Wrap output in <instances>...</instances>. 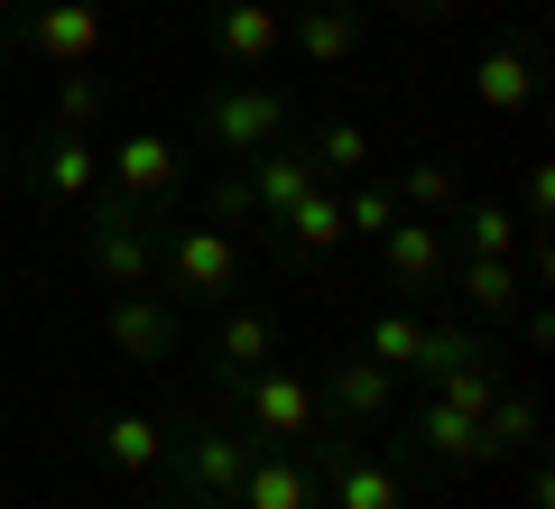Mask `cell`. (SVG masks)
<instances>
[{
	"label": "cell",
	"instance_id": "obj_21",
	"mask_svg": "<svg viewBox=\"0 0 555 509\" xmlns=\"http://www.w3.org/2000/svg\"><path fill=\"white\" fill-rule=\"evenodd\" d=\"M444 241H454V259H518L528 222H518L509 204H454V214H444Z\"/></svg>",
	"mask_w": 555,
	"mask_h": 509
},
{
	"label": "cell",
	"instance_id": "obj_2",
	"mask_svg": "<svg viewBox=\"0 0 555 509\" xmlns=\"http://www.w3.org/2000/svg\"><path fill=\"white\" fill-rule=\"evenodd\" d=\"M259 435L241 427V417H195V427L167 435V463H158V491H177V500H232L241 472H250Z\"/></svg>",
	"mask_w": 555,
	"mask_h": 509
},
{
	"label": "cell",
	"instance_id": "obj_22",
	"mask_svg": "<svg viewBox=\"0 0 555 509\" xmlns=\"http://www.w3.org/2000/svg\"><path fill=\"white\" fill-rule=\"evenodd\" d=\"M269 232H278V251H287V259L343 251V241H352V222H343V186H315V195H306L287 222H269Z\"/></svg>",
	"mask_w": 555,
	"mask_h": 509
},
{
	"label": "cell",
	"instance_id": "obj_31",
	"mask_svg": "<svg viewBox=\"0 0 555 509\" xmlns=\"http://www.w3.org/2000/svg\"><path fill=\"white\" fill-rule=\"evenodd\" d=\"M343 222H352V241H379V232H389V222H398V195H389V186H343Z\"/></svg>",
	"mask_w": 555,
	"mask_h": 509
},
{
	"label": "cell",
	"instance_id": "obj_8",
	"mask_svg": "<svg viewBox=\"0 0 555 509\" xmlns=\"http://www.w3.org/2000/svg\"><path fill=\"white\" fill-rule=\"evenodd\" d=\"M177 177H185V149L167 130H130L120 149H102V186H112L120 204H177Z\"/></svg>",
	"mask_w": 555,
	"mask_h": 509
},
{
	"label": "cell",
	"instance_id": "obj_9",
	"mask_svg": "<svg viewBox=\"0 0 555 509\" xmlns=\"http://www.w3.org/2000/svg\"><path fill=\"white\" fill-rule=\"evenodd\" d=\"M112 20H102V0H28V47H38L56 75H83L102 56Z\"/></svg>",
	"mask_w": 555,
	"mask_h": 509
},
{
	"label": "cell",
	"instance_id": "obj_30",
	"mask_svg": "<svg viewBox=\"0 0 555 509\" xmlns=\"http://www.w3.org/2000/svg\"><path fill=\"white\" fill-rule=\"evenodd\" d=\"M204 222H214V232H250V222H259V195H250V177H241V167H232V177H214V195H204Z\"/></svg>",
	"mask_w": 555,
	"mask_h": 509
},
{
	"label": "cell",
	"instance_id": "obj_20",
	"mask_svg": "<svg viewBox=\"0 0 555 509\" xmlns=\"http://www.w3.org/2000/svg\"><path fill=\"white\" fill-rule=\"evenodd\" d=\"M389 408H398V380L371 353H343L334 361V417L343 427H389Z\"/></svg>",
	"mask_w": 555,
	"mask_h": 509
},
{
	"label": "cell",
	"instance_id": "obj_7",
	"mask_svg": "<svg viewBox=\"0 0 555 509\" xmlns=\"http://www.w3.org/2000/svg\"><path fill=\"white\" fill-rule=\"evenodd\" d=\"M158 278L177 296H232L241 288V241L232 232H214V222H177V232L158 241Z\"/></svg>",
	"mask_w": 555,
	"mask_h": 509
},
{
	"label": "cell",
	"instance_id": "obj_33",
	"mask_svg": "<svg viewBox=\"0 0 555 509\" xmlns=\"http://www.w3.org/2000/svg\"><path fill=\"white\" fill-rule=\"evenodd\" d=\"M398 10H408V20H463L473 0H398Z\"/></svg>",
	"mask_w": 555,
	"mask_h": 509
},
{
	"label": "cell",
	"instance_id": "obj_23",
	"mask_svg": "<svg viewBox=\"0 0 555 509\" xmlns=\"http://www.w3.org/2000/svg\"><path fill=\"white\" fill-rule=\"evenodd\" d=\"M444 288L463 296V315H518V306H528L518 259H454V269H444Z\"/></svg>",
	"mask_w": 555,
	"mask_h": 509
},
{
	"label": "cell",
	"instance_id": "obj_15",
	"mask_svg": "<svg viewBox=\"0 0 555 509\" xmlns=\"http://www.w3.org/2000/svg\"><path fill=\"white\" fill-rule=\"evenodd\" d=\"M473 102H481V112H500V120H518L537 102V56L518 38H491V47H481V65H473Z\"/></svg>",
	"mask_w": 555,
	"mask_h": 509
},
{
	"label": "cell",
	"instance_id": "obj_25",
	"mask_svg": "<svg viewBox=\"0 0 555 509\" xmlns=\"http://www.w3.org/2000/svg\"><path fill=\"white\" fill-rule=\"evenodd\" d=\"M306 157H315L324 186H361V167H371V130H361V120H315V130H306Z\"/></svg>",
	"mask_w": 555,
	"mask_h": 509
},
{
	"label": "cell",
	"instance_id": "obj_18",
	"mask_svg": "<svg viewBox=\"0 0 555 509\" xmlns=\"http://www.w3.org/2000/svg\"><path fill=\"white\" fill-rule=\"evenodd\" d=\"M232 509H324V491H315V472H306L297 454L259 445L250 472H241V491H232Z\"/></svg>",
	"mask_w": 555,
	"mask_h": 509
},
{
	"label": "cell",
	"instance_id": "obj_12",
	"mask_svg": "<svg viewBox=\"0 0 555 509\" xmlns=\"http://www.w3.org/2000/svg\"><path fill=\"white\" fill-rule=\"evenodd\" d=\"M361 38H371L361 0H306V10H287V47H297L315 75H343V65L361 56Z\"/></svg>",
	"mask_w": 555,
	"mask_h": 509
},
{
	"label": "cell",
	"instance_id": "obj_19",
	"mask_svg": "<svg viewBox=\"0 0 555 509\" xmlns=\"http://www.w3.org/2000/svg\"><path fill=\"white\" fill-rule=\"evenodd\" d=\"M324 500L334 509H408V491H398L389 463H371L352 445H324Z\"/></svg>",
	"mask_w": 555,
	"mask_h": 509
},
{
	"label": "cell",
	"instance_id": "obj_34",
	"mask_svg": "<svg viewBox=\"0 0 555 509\" xmlns=\"http://www.w3.org/2000/svg\"><path fill=\"white\" fill-rule=\"evenodd\" d=\"M10 177H20V149H10V130H0V186H10Z\"/></svg>",
	"mask_w": 555,
	"mask_h": 509
},
{
	"label": "cell",
	"instance_id": "obj_14",
	"mask_svg": "<svg viewBox=\"0 0 555 509\" xmlns=\"http://www.w3.org/2000/svg\"><path fill=\"white\" fill-rule=\"evenodd\" d=\"M241 177H250V195H259V222H287V214H297V204L324 186V177H315V157H306L297 139H287V149H259Z\"/></svg>",
	"mask_w": 555,
	"mask_h": 509
},
{
	"label": "cell",
	"instance_id": "obj_3",
	"mask_svg": "<svg viewBox=\"0 0 555 509\" xmlns=\"http://www.w3.org/2000/svg\"><path fill=\"white\" fill-rule=\"evenodd\" d=\"M361 353H371L389 380H436V371H454V361L481 353V333L426 325V315H408V306H379L371 325H361Z\"/></svg>",
	"mask_w": 555,
	"mask_h": 509
},
{
	"label": "cell",
	"instance_id": "obj_28",
	"mask_svg": "<svg viewBox=\"0 0 555 509\" xmlns=\"http://www.w3.org/2000/svg\"><path fill=\"white\" fill-rule=\"evenodd\" d=\"M426 390H436L444 408H463V417H491V398H500V371H491V353H473V361H454V371H436Z\"/></svg>",
	"mask_w": 555,
	"mask_h": 509
},
{
	"label": "cell",
	"instance_id": "obj_36",
	"mask_svg": "<svg viewBox=\"0 0 555 509\" xmlns=\"http://www.w3.org/2000/svg\"><path fill=\"white\" fill-rule=\"evenodd\" d=\"M20 10H28V0H0V20H20Z\"/></svg>",
	"mask_w": 555,
	"mask_h": 509
},
{
	"label": "cell",
	"instance_id": "obj_11",
	"mask_svg": "<svg viewBox=\"0 0 555 509\" xmlns=\"http://www.w3.org/2000/svg\"><path fill=\"white\" fill-rule=\"evenodd\" d=\"M102 333H112V353L139 361V371H158L167 353H177V306L149 288H112V306H102Z\"/></svg>",
	"mask_w": 555,
	"mask_h": 509
},
{
	"label": "cell",
	"instance_id": "obj_13",
	"mask_svg": "<svg viewBox=\"0 0 555 509\" xmlns=\"http://www.w3.org/2000/svg\"><path fill=\"white\" fill-rule=\"evenodd\" d=\"M379 269H389V288H408V296H436V288H444V269H454V241H444V222H426V214H398L389 232H379Z\"/></svg>",
	"mask_w": 555,
	"mask_h": 509
},
{
	"label": "cell",
	"instance_id": "obj_26",
	"mask_svg": "<svg viewBox=\"0 0 555 509\" xmlns=\"http://www.w3.org/2000/svg\"><path fill=\"white\" fill-rule=\"evenodd\" d=\"M537 398L528 390H500L491 398V417H481V445H491V463H509V454H537Z\"/></svg>",
	"mask_w": 555,
	"mask_h": 509
},
{
	"label": "cell",
	"instance_id": "obj_6",
	"mask_svg": "<svg viewBox=\"0 0 555 509\" xmlns=\"http://www.w3.org/2000/svg\"><path fill=\"white\" fill-rule=\"evenodd\" d=\"M204 47H214L222 75H259V65H278V47H287V0H214Z\"/></svg>",
	"mask_w": 555,
	"mask_h": 509
},
{
	"label": "cell",
	"instance_id": "obj_4",
	"mask_svg": "<svg viewBox=\"0 0 555 509\" xmlns=\"http://www.w3.org/2000/svg\"><path fill=\"white\" fill-rule=\"evenodd\" d=\"M75 214H83V259H93L102 288H158V232L139 222V204H120L112 186H102Z\"/></svg>",
	"mask_w": 555,
	"mask_h": 509
},
{
	"label": "cell",
	"instance_id": "obj_24",
	"mask_svg": "<svg viewBox=\"0 0 555 509\" xmlns=\"http://www.w3.org/2000/svg\"><path fill=\"white\" fill-rule=\"evenodd\" d=\"M259 361H278V325H269L259 306L222 315V333H214V371H222V390H232V380H250Z\"/></svg>",
	"mask_w": 555,
	"mask_h": 509
},
{
	"label": "cell",
	"instance_id": "obj_10",
	"mask_svg": "<svg viewBox=\"0 0 555 509\" xmlns=\"http://www.w3.org/2000/svg\"><path fill=\"white\" fill-rule=\"evenodd\" d=\"M20 167H28V186H38L47 204H93V195H102V149H93V130H47Z\"/></svg>",
	"mask_w": 555,
	"mask_h": 509
},
{
	"label": "cell",
	"instance_id": "obj_16",
	"mask_svg": "<svg viewBox=\"0 0 555 509\" xmlns=\"http://www.w3.org/2000/svg\"><path fill=\"white\" fill-rule=\"evenodd\" d=\"M93 445H102V463H112L120 482H158V463H167V427L139 417V408H112L93 427Z\"/></svg>",
	"mask_w": 555,
	"mask_h": 509
},
{
	"label": "cell",
	"instance_id": "obj_35",
	"mask_svg": "<svg viewBox=\"0 0 555 509\" xmlns=\"http://www.w3.org/2000/svg\"><path fill=\"white\" fill-rule=\"evenodd\" d=\"M158 509H232V500H177V491H167V500Z\"/></svg>",
	"mask_w": 555,
	"mask_h": 509
},
{
	"label": "cell",
	"instance_id": "obj_17",
	"mask_svg": "<svg viewBox=\"0 0 555 509\" xmlns=\"http://www.w3.org/2000/svg\"><path fill=\"white\" fill-rule=\"evenodd\" d=\"M416 445H426V463H444V472H481V463H491V445H481V417L444 408L436 390L416 398Z\"/></svg>",
	"mask_w": 555,
	"mask_h": 509
},
{
	"label": "cell",
	"instance_id": "obj_1",
	"mask_svg": "<svg viewBox=\"0 0 555 509\" xmlns=\"http://www.w3.org/2000/svg\"><path fill=\"white\" fill-rule=\"evenodd\" d=\"M195 139L214 157H232V167H250L259 149H287L297 139V102L278 93V84H259V75H222L195 102Z\"/></svg>",
	"mask_w": 555,
	"mask_h": 509
},
{
	"label": "cell",
	"instance_id": "obj_29",
	"mask_svg": "<svg viewBox=\"0 0 555 509\" xmlns=\"http://www.w3.org/2000/svg\"><path fill=\"white\" fill-rule=\"evenodd\" d=\"M102 75H56V102H47V130H93L102 120Z\"/></svg>",
	"mask_w": 555,
	"mask_h": 509
},
{
	"label": "cell",
	"instance_id": "obj_5",
	"mask_svg": "<svg viewBox=\"0 0 555 509\" xmlns=\"http://www.w3.org/2000/svg\"><path fill=\"white\" fill-rule=\"evenodd\" d=\"M241 390V427L259 435V445H324V408H315V380L287 371V361H259L250 380H232Z\"/></svg>",
	"mask_w": 555,
	"mask_h": 509
},
{
	"label": "cell",
	"instance_id": "obj_27",
	"mask_svg": "<svg viewBox=\"0 0 555 509\" xmlns=\"http://www.w3.org/2000/svg\"><path fill=\"white\" fill-rule=\"evenodd\" d=\"M389 195H398V214H426V222H444V214L463 204V186H454V167H436V157H416V167H408V177L389 186Z\"/></svg>",
	"mask_w": 555,
	"mask_h": 509
},
{
	"label": "cell",
	"instance_id": "obj_32",
	"mask_svg": "<svg viewBox=\"0 0 555 509\" xmlns=\"http://www.w3.org/2000/svg\"><path fill=\"white\" fill-rule=\"evenodd\" d=\"M518 333H528V353H546V343H555V315L528 296V306H518Z\"/></svg>",
	"mask_w": 555,
	"mask_h": 509
}]
</instances>
